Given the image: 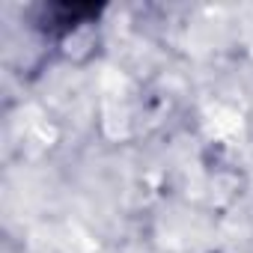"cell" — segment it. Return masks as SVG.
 <instances>
[{
    "label": "cell",
    "instance_id": "1",
    "mask_svg": "<svg viewBox=\"0 0 253 253\" xmlns=\"http://www.w3.org/2000/svg\"><path fill=\"white\" fill-rule=\"evenodd\" d=\"M101 6H84V3H54V6H45L42 9V30L45 33H54V36H66L69 30L98 18Z\"/></svg>",
    "mask_w": 253,
    "mask_h": 253
}]
</instances>
